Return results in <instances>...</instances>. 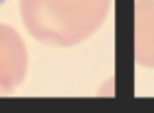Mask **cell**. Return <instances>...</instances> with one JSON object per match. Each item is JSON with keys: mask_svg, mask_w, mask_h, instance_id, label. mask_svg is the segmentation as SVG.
Listing matches in <instances>:
<instances>
[{"mask_svg": "<svg viewBox=\"0 0 154 113\" xmlns=\"http://www.w3.org/2000/svg\"><path fill=\"white\" fill-rule=\"evenodd\" d=\"M134 59L145 68H154V0L134 4Z\"/></svg>", "mask_w": 154, "mask_h": 113, "instance_id": "cell-3", "label": "cell"}, {"mask_svg": "<svg viewBox=\"0 0 154 113\" xmlns=\"http://www.w3.org/2000/svg\"><path fill=\"white\" fill-rule=\"evenodd\" d=\"M29 67L27 47L16 29L0 24V95L14 92L25 79Z\"/></svg>", "mask_w": 154, "mask_h": 113, "instance_id": "cell-2", "label": "cell"}, {"mask_svg": "<svg viewBox=\"0 0 154 113\" xmlns=\"http://www.w3.org/2000/svg\"><path fill=\"white\" fill-rule=\"evenodd\" d=\"M4 2H5V0H0V4H4Z\"/></svg>", "mask_w": 154, "mask_h": 113, "instance_id": "cell-4", "label": "cell"}, {"mask_svg": "<svg viewBox=\"0 0 154 113\" xmlns=\"http://www.w3.org/2000/svg\"><path fill=\"white\" fill-rule=\"evenodd\" d=\"M111 0H20L27 31L45 45L74 47L108 18Z\"/></svg>", "mask_w": 154, "mask_h": 113, "instance_id": "cell-1", "label": "cell"}]
</instances>
